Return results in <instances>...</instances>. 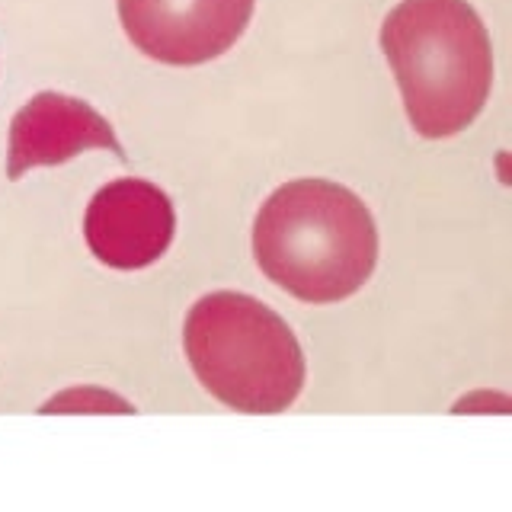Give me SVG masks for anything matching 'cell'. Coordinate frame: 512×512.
<instances>
[{
  "mask_svg": "<svg viewBox=\"0 0 512 512\" xmlns=\"http://www.w3.org/2000/svg\"><path fill=\"white\" fill-rule=\"evenodd\" d=\"M253 256L288 295L333 304L372 279L378 231L356 192L330 180H295L263 202L253 221Z\"/></svg>",
  "mask_w": 512,
  "mask_h": 512,
  "instance_id": "obj_1",
  "label": "cell"
},
{
  "mask_svg": "<svg viewBox=\"0 0 512 512\" xmlns=\"http://www.w3.org/2000/svg\"><path fill=\"white\" fill-rule=\"evenodd\" d=\"M381 48L413 132L452 138L480 116L493 84V52L471 4L404 0L381 26Z\"/></svg>",
  "mask_w": 512,
  "mask_h": 512,
  "instance_id": "obj_2",
  "label": "cell"
},
{
  "mask_svg": "<svg viewBox=\"0 0 512 512\" xmlns=\"http://www.w3.org/2000/svg\"><path fill=\"white\" fill-rule=\"evenodd\" d=\"M183 343L202 388L240 413H282L304 388L298 336L250 295L215 292L196 301Z\"/></svg>",
  "mask_w": 512,
  "mask_h": 512,
  "instance_id": "obj_3",
  "label": "cell"
},
{
  "mask_svg": "<svg viewBox=\"0 0 512 512\" xmlns=\"http://www.w3.org/2000/svg\"><path fill=\"white\" fill-rule=\"evenodd\" d=\"M256 0H119L125 36L164 64H205L240 39Z\"/></svg>",
  "mask_w": 512,
  "mask_h": 512,
  "instance_id": "obj_4",
  "label": "cell"
},
{
  "mask_svg": "<svg viewBox=\"0 0 512 512\" xmlns=\"http://www.w3.org/2000/svg\"><path fill=\"white\" fill-rule=\"evenodd\" d=\"M176 228L164 189L148 180L106 183L87 205L84 237L96 260L112 269H144L167 253Z\"/></svg>",
  "mask_w": 512,
  "mask_h": 512,
  "instance_id": "obj_5",
  "label": "cell"
},
{
  "mask_svg": "<svg viewBox=\"0 0 512 512\" xmlns=\"http://www.w3.org/2000/svg\"><path fill=\"white\" fill-rule=\"evenodd\" d=\"M93 148L125 157L112 125L90 103L52 90L36 93L10 122L7 176L20 180L32 167H55Z\"/></svg>",
  "mask_w": 512,
  "mask_h": 512,
  "instance_id": "obj_6",
  "label": "cell"
}]
</instances>
